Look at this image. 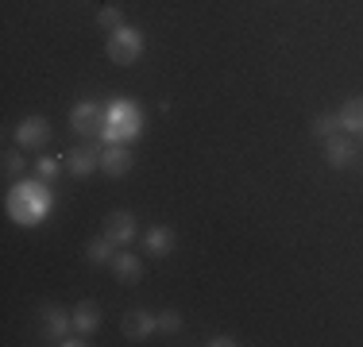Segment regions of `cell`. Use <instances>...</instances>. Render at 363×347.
<instances>
[{
	"mask_svg": "<svg viewBox=\"0 0 363 347\" xmlns=\"http://www.w3.org/2000/svg\"><path fill=\"white\" fill-rule=\"evenodd\" d=\"M16 139H20V147H28V151H35L50 139V124L43 116H23L20 127H16Z\"/></svg>",
	"mask_w": 363,
	"mask_h": 347,
	"instance_id": "cell-7",
	"label": "cell"
},
{
	"mask_svg": "<svg viewBox=\"0 0 363 347\" xmlns=\"http://www.w3.org/2000/svg\"><path fill=\"white\" fill-rule=\"evenodd\" d=\"M178 328H182V317H178V312H162V317H159V332H178Z\"/></svg>",
	"mask_w": 363,
	"mask_h": 347,
	"instance_id": "cell-20",
	"label": "cell"
},
{
	"mask_svg": "<svg viewBox=\"0 0 363 347\" xmlns=\"http://www.w3.org/2000/svg\"><path fill=\"white\" fill-rule=\"evenodd\" d=\"M70 328H74V320L66 317L58 305H43V336H47L50 343H58L66 332H70Z\"/></svg>",
	"mask_w": 363,
	"mask_h": 347,
	"instance_id": "cell-9",
	"label": "cell"
},
{
	"mask_svg": "<svg viewBox=\"0 0 363 347\" xmlns=\"http://www.w3.org/2000/svg\"><path fill=\"white\" fill-rule=\"evenodd\" d=\"M325 154H328V166L344 170V166H352V162H356V143H352V139L333 135V139H325Z\"/></svg>",
	"mask_w": 363,
	"mask_h": 347,
	"instance_id": "cell-10",
	"label": "cell"
},
{
	"mask_svg": "<svg viewBox=\"0 0 363 347\" xmlns=\"http://www.w3.org/2000/svg\"><path fill=\"white\" fill-rule=\"evenodd\" d=\"M120 332H124L128 340H147L151 332H159V317H151L147 309H132L120 320Z\"/></svg>",
	"mask_w": 363,
	"mask_h": 347,
	"instance_id": "cell-5",
	"label": "cell"
},
{
	"mask_svg": "<svg viewBox=\"0 0 363 347\" xmlns=\"http://www.w3.org/2000/svg\"><path fill=\"white\" fill-rule=\"evenodd\" d=\"M58 170H62V166H58L55 159H39V178H43V181H55Z\"/></svg>",
	"mask_w": 363,
	"mask_h": 347,
	"instance_id": "cell-21",
	"label": "cell"
},
{
	"mask_svg": "<svg viewBox=\"0 0 363 347\" xmlns=\"http://www.w3.org/2000/svg\"><path fill=\"white\" fill-rule=\"evenodd\" d=\"M97 166H101V151H93V147H77V151H70V159H66V170L74 178H89Z\"/></svg>",
	"mask_w": 363,
	"mask_h": 347,
	"instance_id": "cell-12",
	"label": "cell"
},
{
	"mask_svg": "<svg viewBox=\"0 0 363 347\" xmlns=\"http://www.w3.org/2000/svg\"><path fill=\"white\" fill-rule=\"evenodd\" d=\"M105 236L116 243V247H124V243L135 239V216L128 212V208H116V212L105 216Z\"/></svg>",
	"mask_w": 363,
	"mask_h": 347,
	"instance_id": "cell-6",
	"label": "cell"
},
{
	"mask_svg": "<svg viewBox=\"0 0 363 347\" xmlns=\"http://www.w3.org/2000/svg\"><path fill=\"white\" fill-rule=\"evenodd\" d=\"M112 271H116V278L124 285H135L143 278V263H140V255H132V251H116V258H112Z\"/></svg>",
	"mask_w": 363,
	"mask_h": 347,
	"instance_id": "cell-11",
	"label": "cell"
},
{
	"mask_svg": "<svg viewBox=\"0 0 363 347\" xmlns=\"http://www.w3.org/2000/svg\"><path fill=\"white\" fill-rule=\"evenodd\" d=\"M85 258H89V263H97V266H105V263L116 258V243H112L108 236L89 239V243H85Z\"/></svg>",
	"mask_w": 363,
	"mask_h": 347,
	"instance_id": "cell-16",
	"label": "cell"
},
{
	"mask_svg": "<svg viewBox=\"0 0 363 347\" xmlns=\"http://www.w3.org/2000/svg\"><path fill=\"white\" fill-rule=\"evenodd\" d=\"M23 170V154H4V178H20Z\"/></svg>",
	"mask_w": 363,
	"mask_h": 347,
	"instance_id": "cell-19",
	"label": "cell"
},
{
	"mask_svg": "<svg viewBox=\"0 0 363 347\" xmlns=\"http://www.w3.org/2000/svg\"><path fill=\"white\" fill-rule=\"evenodd\" d=\"M209 343H213V347H232V343H236V340H232V336H213Z\"/></svg>",
	"mask_w": 363,
	"mask_h": 347,
	"instance_id": "cell-22",
	"label": "cell"
},
{
	"mask_svg": "<svg viewBox=\"0 0 363 347\" xmlns=\"http://www.w3.org/2000/svg\"><path fill=\"white\" fill-rule=\"evenodd\" d=\"M143 132V112L132 101H112L108 104V120H105V139L108 143H128Z\"/></svg>",
	"mask_w": 363,
	"mask_h": 347,
	"instance_id": "cell-2",
	"label": "cell"
},
{
	"mask_svg": "<svg viewBox=\"0 0 363 347\" xmlns=\"http://www.w3.org/2000/svg\"><path fill=\"white\" fill-rule=\"evenodd\" d=\"M8 212H12L16 224H23V228H31V224H39L43 216L50 212V189L47 181H16L12 193H8Z\"/></svg>",
	"mask_w": 363,
	"mask_h": 347,
	"instance_id": "cell-1",
	"label": "cell"
},
{
	"mask_svg": "<svg viewBox=\"0 0 363 347\" xmlns=\"http://www.w3.org/2000/svg\"><path fill=\"white\" fill-rule=\"evenodd\" d=\"M143 247H147V255H155V258H162V255H170V247H174V232L170 228H147V236H143Z\"/></svg>",
	"mask_w": 363,
	"mask_h": 347,
	"instance_id": "cell-13",
	"label": "cell"
},
{
	"mask_svg": "<svg viewBox=\"0 0 363 347\" xmlns=\"http://www.w3.org/2000/svg\"><path fill=\"white\" fill-rule=\"evenodd\" d=\"M105 120H108V104H97V101H82V104H74V112H70V127L85 139L105 135Z\"/></svg>",
	"mask_w": 363,
	"mask_h": 347,
	"instance_id": "cell-4",
	"label": "cell"
},
{
	"mask_svg": "<svg viewBox=\"0 0 363 347\" xmlns=\"http://www.w3.org/2000/svg\"><path fill=\"white\" fill-rule=\"evenodd\" d=\"M101 170L112 174V178H124V174L132 170V151H128L124 143H108L105 151H101Z\"/></svg>",
	"mask_w": 363,
	"mask_h": 347,
	"instance_id": "cell-8",
	"label": "cell"
},
{
	"mask_svg": "<svg viewBox=\"0 0 363 347\" xmlns=\"http://www.w3.org/2000/svg\"><path fill=\"white\" fill-rule=\"evenodd\" d=\"M97 23L105 31H116V28H124V12H120V8H101L97 12Z\"/></svg>",
	"mask_w": 363,
	"mask_h": 347,
	"instance_id": "cell-17",
	"label": "cell"
},
{
	"mask_svg": "<svg viewBox=\"0 0 363 347\" xmlns=\"http://www.w3.org/2000/svg\"><path fill=\"white\" fill-rule=\"evenodd\" d=\"M336 127H340V120H336V116H317L313 120V135L317 139H333Z\"/></svg>",
	"mask_w": 363,
	"mask_h": 347,
	"instance_id": "cell-18",
	"label": "cell"
},
{
	"mask_svg": "<svg viewBox=\"0 0 363 347\" xmlns=\"http://www.w3.org/2000/svg\"><path fill=\"white\" fill-rule=\"evenodd\" d=\"M336 120H340V127H344L348 135H359V132H363V97L344 101V108L336 112Z\"/></svg>",
	"mask_w": 363,
	"mask_h": 347,
	"instance_id": "cell-14",
	"label": "cell"
},
{
	"mask_svg": "<svg viewBox=\"0 0 363 347\" xmlns=\"http://www.w3.org/2000/svg\"><path fill=\"white\" fill-rule=\"evenodd\" d=\"M74 328L77 332H85V336H93L97 332V324H101V309H97V301H82V305L74 309Z\"/></svg>",
	"mask_w": 363,
	"mask_h": 347,
	"instance_id": "cell-15",
	"label": "cell"
},
{
	"mask_svg": "<svg viewBox=\"0 0 363 347\" xmlns=\"http://www.w3.org/2000/svg\"><path fill=\"white\" fill-rule=\"evenodd\" d=\"M105 50H108V58H112L116 66H132V62H140V55H143V35L124 23V28L108 31Z\"/></svg>",
	"mask_w": 363,
	"mask_h": 347,
	"instance_id": "cell-3",
	"label": "cell"
}]
</instances>
